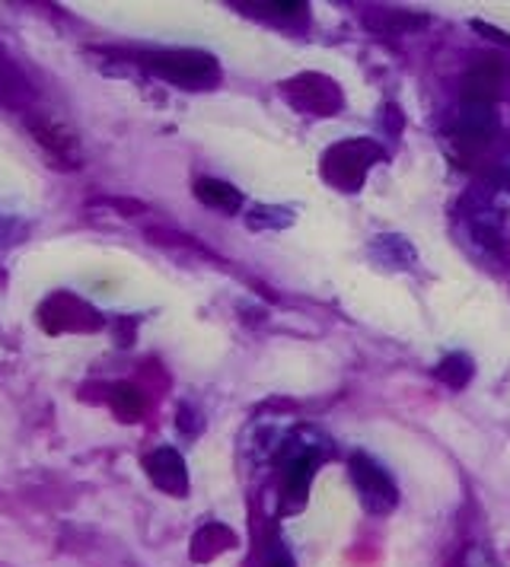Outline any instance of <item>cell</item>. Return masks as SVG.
<instances>
[{"label":"cell","mask_w":510,"mask_h":567,"mask_svg":"<svg viewBox=\"0 0 510 567\" xmlns=\"http://www.w3.org/2000/svg\"><path fill=\"white\" fill-rule=\"evenodd\" d=\"M382 151L374 144V141H364V137H355V141H341L335 144L326 159H323V176L326 182H332L335 188L341 192H357L370 166L380 163Z\"/></svg>","instance_id":"cell-1"},{"label":"cell","mask_w":510,"mask_h":567,"mask_svg":"<svg viewBox=\"0 0 510 567\" xmlns=\"http://www.w3.org/2000/svg\"><path fill=\"white\" fill-rule=\"evenodd\" d=\"M144 68L156 78L170 80L176 86L202 90L217 80V61L211 54L192 52V49H173V52L144 54Z\"/></svg>","instance_id":"cell-2"},{"label":"cell","mask_w":510,"mask_h":567,"mask_svg":"<svg viewBox=\"0 0 510 567\" xmlns=\"http://www.w3.org/2000/svg\"><path fill=\"white\" fill-rule=\"evenodd\" d=\"M280 96L300 115H335L341 109V86L326 74H297L280 83Z\"/></svg>","instance_id":"cell-3"},{"label":"cell","mask_w":510,"mask_h":567,"mask_svg":"<svg viewBox=\"0 0 510 567\" xmlns=\"http://www.w3.org/2000/svg\"><path fill=\"white\" fill-rule=\"evenodd\" d=\"M351 478H355V488L360 494V504L370 514H389L396 507V501H399L396 482L370 456H364V453L351 456Z\"/></svg>","instance_id":"cell-4"},{"label":"cell","mask_w":510,"mask_h":567,"mask_svg":"<svg viewBox=\"0 0 510 567\" xmlns=\"http://www.w3.org/2000/svg\"><path fill=\"white\" fill-rule=\"evenodd\" d=\"M316 465H319V456L309 446H300V450H294L287 456L284 475H280V494H284V507L287 511H300L306 504V494H309V482L316 475Z\"/></svg>","instance_id":"cell-5"},{"label":"cell","mask_w":510,"mask_h":567,"mask_svg":"<svg viewBox=\"0 0 510 567\" xmlns=\"http://www.w3.org/2000/svg\"><path fill=\"white\" fill-rule=\"evenodd\" d=\"M144 468L151 475V482L160 491H166L170 497H185L188 494V472L185 460L178 456L173 446H160L144 460Z\"/></svg>","instance_id":"cell-6"},{"label":"cell","mask_w":510,"mask_h":567,"mask_svg":"<svg viewBox=\"0 0 510 567\" xmlns=\"http://www.w3.org/2000/svg\"><path fill=\"white\" fill-rule=\"evenodd\" d=\"M466 224L476 243H482L488 252L501 249V210L482 195H469L466 202Z\"/></svg>","instance_id":"cell-7"},{"label":"cell","mask_w":510,"mask_h":567,"mask_svg":"<svg viewBox=\"0 0 510 567\" xmlns=\"http://www.w3.org/2000/svg\"><path fill=\"white\" fill-rule=\"evenodd\" d=\"M501 128L494 105H462L457 122V137L466 147H482L488 141H494V134Z\"/></svg>","instance_id":"cell-8"},{"label":"cell","mask_w":510,"mask_h":567,"mask_svg":"<svg viewBox=\"0 0 510 567\" xmlns=\"http://www.w3.org/2000/svg\"><path fill=\"white\" fill-rule=\"evenodd\" d=\"M501 90V71L494 64H479L462 80V105H494Z\"/></svg>","instance_id":"cell-9"},{"label":"cell","mask_w":510,"mask_h":567,"mask_svg":"<svg viewBox=\"0 0 510 567\" xmlns=\"http://www.w3.org/2000/svg\"><path fill=\"white\" fill-rule=\"evenodd\" d=\"M233 545H236V536L230 533L227 526L211 523V526H204L202 533L195 536V542H192V558H195V561H214L217 555H224Z\"/></svg>","instance_id":"cell-10"},{"label":"cell","mask_w":510,"mask_h":567,"mask_svg":"<svg viewBox=\"0 0 510 567\" xmlns=\"http://www.w3.org/2000/svg\"><path fill=\"white\" fill-rule=\"evenodd\" d=\"M195 198H198L202 205L224 210V214H236L239 205H243V195H239L230 182H221V179L195 182Z\"/></svg>","instance_id":"cell-11"},{"label":"cell","mask_w":510,"mask_h":567,"mask_svg":"<svg viewBox=\"0 0 510 567\" xmlns=\"http://www.w3.org/2000/svg\"><path fill=\"white\" fill-rule=\"evenodd\" d=\"M374 256L380 258L382 265L392 261V268H408V265H415V252H411V246H408L402 236H380V239L374 243Z\"/></svg>","instance_id":"cell-12"},{"label":"cell","mask_w":510,"mask_h":567,"mask_svg":"<svg viewBox=\"0 0 510 567\" xmlns=\"http://www.w3.org/2000/svg\"><path fill=\"white\" fill-rule=\"evenodd\" d=\"M437 377L447 383L450 389H462L469 380H472V361L466 354H450L443 358L440 367H437Z\"/></svg>","instance_id":"cell-13"},{"label":"cell","mask_w":510,"mask_h":567,"mask_svg":"<svg viewBox=\"0 0 510 567\" xmlns=\"http://www.w3.org/2000/svg\"><path fill=\"white\" fill-rule=\"evenodd\" d=\"M370 27L377 29V32H389V35H396V32H408V29H418L425 27V17H411V13H402V10H380V20H367Z\"/></svg>","instance_id":"cell-14"},{"label":"cell","mask_w":510,"mask_h":567,"mask_svg":"<svg viewBox=\"0 0 510 567\" xmlns=\"http://www.w3.org/2000/svg\"><path fill=\"white\" fill-rule=\"evenodd\" d=\"M112 409L119 412V417H125V421H137L144 414V395L134 386L122 383V386H115V392H112Z\"/></svg>","instance_id":"cell-15"},{"label":"cell","mask_w":510,"mask_h":567,"mask_svg":"<svg viewBox=\"0 0 510 567\" xmlns=\"http://www.w3.org/2000/svg\"><path fill=\"white\" fill-rule=\"evenodd\" d=\"M290 224H294V214L287 207H255L249 217L253 230H284Z\"/></svg>","instance_id":"cell-16"},{"label":"cell","mask_w":510,"mask_h":567,"mask_svg":"<svg viewBox=\"0 0 510 567\" xmlns=\"http://www.w3.org/2000/svg\"><path fill=\"white\" fill-rule=\"evenodd\" d=\"M459 567H501L498 565V558H494V551L491 548H484V545H469L466 548V555H462V561Z\"/></svg>","instance_id":"cell-17"},{"label":"cell","mask_w":510,"mask_h":567,"mask_svg":"<svg viewBox=\"0 0 510 567\" xmlns=\"http://www.w3.org/2000/svg\"><path fill=\"white\" fill-rule=\"evenodd\" d=\"M494 182L510 192V147L504 151V154L498 156V163H494Z\"/></svg>","instance_id":"cell-18"},{"label":"cell","mask_w":510,"mask_h":567,"mask_svg":"<svg viewBox=\"0 0 510 567\" xmlns=\"http://www.w3.org/2000/svg\"><path fill=\"white\" fill-rule=\"evenodd\" d=\"M476 29H482L488 39H494V42H501V45H510V39L501 32V29H491V27H484V23H476Z\"/></svg>","instance_id":"cell-19"},{"label":"cell","mask_w":510,"mask_h":567,"mask_svg":"<svg viewBox=\"0 0 510 567\" xmlns=\"http://www.w3.org/2000/svg\"><path fill=\"white\" fill-rule=\"evenodd\" d=\"M268 567H294V558H290V555H284V551H278V555H272Z\"/></svg>","instance_id":"cell-20"}]
</instances>
